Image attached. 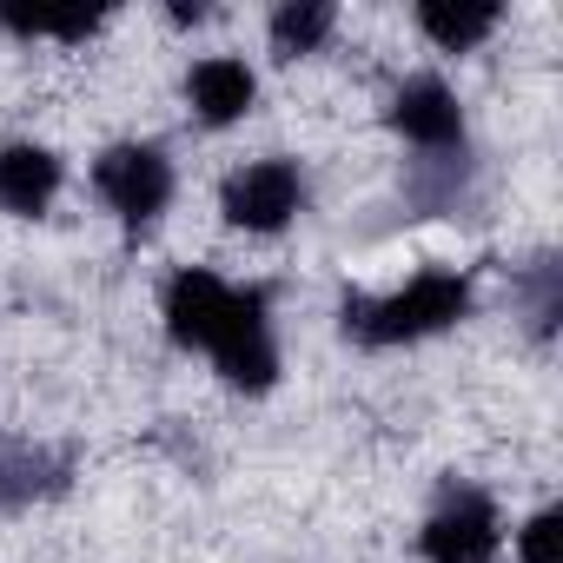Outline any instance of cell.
<instances>
[{"label": "cell", "mask_w": 563, "mask_h": 563, "mask_svg": "<svg viewBox=\"0 0 563 563\" xmlns=\"http://www.w3.org/2000/svg\"><path fill=\"white\" fill-rule=\"evenodd\" d=\"M471 312V278L464 272H418L391 299H345V339L358 345H411L431 332H451Z\"/></svg>", "instance_id": "obj_1"}, {"label": "cell", "mask_w": 563, "mask_h": 563, "mask_svg": "<svg viewBox=\"0 0 563 563\" xmlns=\"http://www.w3.org/2000/svg\"><path fill=\"white\" fill-rule=\"evenodd\" d=\"M206 352H212V365H219L225 385H239V391H272V378H278V345H272V299H265V286L232 292V306H225V319H219V332H212Z\"/></svg>", "instance_id": "obj_2"}, {"label": "cell", "mask_w": 563, "mask_h": 563, "mask_svg": "<svg viewBox=\"0 0 563 563\" xmlns=\"http://www.w3.org/2000/svg\"><path fill=\"white\" fill-rule=\"evenodd\" d=\"M424 563H490L497 556V504L477 484H444L438 510L418 530Z\"/></svg>", "instance_id": "obj_3"}, {"label": "cell", "mask_w": 563, "mask_h": 563, "mask_svg": "<svg viewBox=\"0 0 563 563\" xmlns=\"http://www.w3.org/2000/svg\"><path fill=\"white\" fill-rule=\"evenodd\" d=\"M93 186L126 225H153L173 199V159L159 146H107L93 166Z\"/></svg>", "instance_id": "obj_4"}, {"label": "cell", "mask_w": 563, "mask_h": 563, "mask_svg": "<svg viewBox=\"0 0 563 563\" xmlns=\"http://www.w3.org/2000/svg\"><path fill=\"white\" fill-rule=\"evenodd\" d=\"M299 199H306V179H299L292 159H252V166H239V173L225 179V192H219L225 219L245 225V232H278V225L299 212Z\"/></svg>", "instance_id": "obj_5"}, {"label": "cell", "mask_w": 563, "mask_h": 563, "mask_svg": "<svg viewBox=\"0 0 563 563\" xmlns=\"http://www.w3.org/2000/svg\"><path fill=\"white\" fill-rule=\"evenodd\" d=\"M225 306H232V286H225V278H212L206 265H186V272L166 278V306H159V312H166L173 345L206 352L212 332H219V319H225Z\"/></svg>", "instance_id": "obj_6"}, {"label": "cell", "mask_w": 563, "mask_h": 563, "mask_svg": "<svg viewBox=\"0 0 563 563\" xmlns=\"http://www.w3.org/2000/svg\"><path fill=\"white\" fill-rule=\"evenodd\" d=\"M391 126H398L411 146L444 153V146L464 140V107H457V93H451L438 74H418V80H405V87L391 93Z\"/></svg>", "instance_id": "obj_7"}, {"label": "cell", "mask_w": 563, "mask_h": 563, "mask_svg": "<svg viewBox=\"0 0 563 563\" xmlns=\"http://www.w3.org/2000/svg\"><path fill=\"white\" fill-rule=\"evenodd\" d=\"M186 100H192V113H199L206 126H232V120L252 113L258 80H252V67L232 60V54H206V60L186 74Z\"/></svg>", "instance_id": "obj_8"}, {"label": "cell", "mask_w": 563, "mask_h": 563, "mask_svg": "<svg viewBox=\"0 0 563 563\" xmlns=\"http://www.w3.org/2000/svg\"><path fill=\"white\" fill-rule=\"evenodd\" d=\"M60 192V159L34 140H14V146H0V206L21 212V219H41Z\"/></svg>", "instance_id": "obj_9"}, {"label": "cell", "mask_w": 563, "mask_h": 563, "mask_svg": "<svg viewBox=\"0 0 563 563\" xmlns=\"http://www.w3.org/2000/svg\"><path fill=\"white\" fill-rule=\"evenodd\" d=\"M60 477H67V457L41 451L27 438H0V510H21V504L60 490Z\"/></svg>", "instance_id": "obj_10"}, {"label": "cell", "mask_w": 563, "mask_h": 563, "mask_svg": "<svg viewBox=\"0 0 563 563\" xmlns=\"http://www.w3.org/2000/svg\"><path fill=\"white\" fill-rule=\"evenodd\" d=\"M418 27H424L444 54H471V47L497 27V8H490V0H457V8H451V0H424V8H418Z\"/></svg>", "instance_id": "obj_11"}, {"label": "cell", "mask_w": 563, "mask_h": 563, "mask_svg": "<svg viewBox=\"0 0 563 563\" xmlns=\"http://www.w3.org/2000/svg\"><path fill=\"white\" fill-rule=\"evenodd\" d=\"M332 27H339L332 0H286L272 14V47H278V60H299V54H319Z\"/></svg>", "instance_id": "obj_12"}, {"label": "cell", "mask_w": 563, "mask_h": 563, "mask_svg": "<svg viewBox=\"0 0 563 563\" xmlns=\"http://www.w3.org/2000/svg\"><path fill=\"white\" fill-rule=\"evenodd\" d=\"M517 556L523 563H563V510H537L517 530Z\"/></svg>", "instance_id": "obj_13"}]
</instances>
